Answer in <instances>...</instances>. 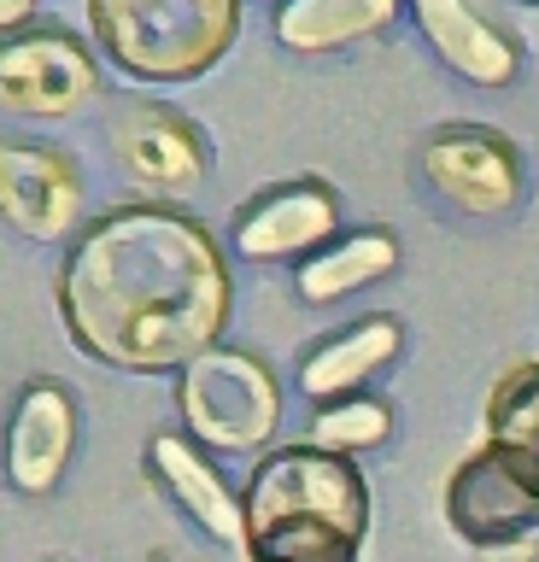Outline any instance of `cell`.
Masks as SVG:
<instances>
[{"mask_svg": "<svg viewBox=\"0 0 539 562\" xmlns=\"http://www.w3.org/2000/svg\"><path fill=\"white\" fill-rule=\"evenodd\" d=\"M528 7H539V0H528Z\"/></svg>", "mask_w": 539, "mask_h": 562, "instance_id": "cell-21", "label": "cell"}, {"mask_svg": "<svg viewBox=\"0 0 539 562\" xmlns=\"http://www.w3.org/2000/svg\"><path fill=\"white\" fill-rule=\"evenodd\" d=\"M416 30L428 35V47L475 88H504L521 70V47L510 42V30L493 24L481 12V0H411Z\"/></svg>", "mask_w": 539, "mask_h": 562, "instance_id": "cell-11", "label": "cell"}, {"mask_svg": "<svg viewBox=\"0 0 539 562\" xmlns=\"http://www.w3.org/2000/svg\"><path fill=\"white\" fill-rule=\"evenodd\" d=\"M100 94L89 47L65 30H30L0 42V112L12 117H71Z\"/></svg>", "mask_w": 539, "mask_h": 562, "instance_id": "cell-6", "label": "cell"}, {"mask_svg": "<svg viewBox=\"0 0 539 562\" xmlns=\"http://www.w3.org/2000/svg\"><path fill=\"white\" fill-rule=\"evenodd\" d=\"M36 7H42V0H0V35L30 24V12H36Z\"/></svg>", "mask_w": 539, "mask_h": 562, "instance_id": "cell-19", "label": "cell"}, {"mask_svg": "<svg viewBox=\"0 0 539 562\" xmlns=\"http://www.w3.org/2000/svg\"><path fill=\"white\" fill-rule=\"evenodd\" d=\"M398 340H405V334H398L393 316H363V323L340 328L335 340H323L317 351H305V363H300V386H305V398H317V404L352 398V393L375 375L381 363H393Z\"/></svg>", "mask_w": 539, "mask_h": 562, "instance_id": "cell-14", "label": "cell"}, {"mask_svg": "<svg viewBox=\"0 0 539 562\" xmlns=\"http://www.w3.org/2000/svg\"><path fill=\"white\" fill-rule=\"evenodd\" d=\"M486 439L539 451V363H516L486 398Z\"/></svg>", "mask_w": 539, "mask_h": 562, "instance_id": "cell-17", "label": "cell"}, {"mask_svg": "<svg viewBox=\"0 0 539 562\" xmlns=\"http://www.w3.org/2000/svg\"><path fill=\"white\" fill-rule=\"evenodd\" d=\"M247 562H358L370 533V486L352 457L282 446L247 481Z\"/></svg>", "mask_w": 539, "mask_h": 562, "instance_id": "cell-2", "label": "cell"}, {"mask_svg": "<svg viewBox=\"0 0 539 562\" xmlns=\"http://www.w3.org/2000/svg\"><path fill=\"white\" fill-rule=\"evenodd\" d=\"M112 147L117 165H124L142 188L159 193H188L205 182V140L188 117L165 112V105H130L124 117L112 123Z\"/></svg>", "mask_w": 539, "mask_h": 562, "instance_id": "cell-10", "label": "cell"}, {"mask_svg": "<svg viewBox=\"0 0 539 562\" xmlns=\"http://www.w3.org/2000/svg\"><path fill=\"white\" fill-rule=\"evenodd\" d=\"M446 521L486 551L521 544L539 527V451L504 439L469 451L446 481Z\"/></svg>", "mask_w": 539, "mask_h": 562, "instance_id": "cell-5", "label": "cell"}, {"mask_svg": "<svg viewBox=\"0 0 539 562\" xmlns=\"http://www.w3.org/2000/svg\"><path fill=\"white\" fill-rule=\"evenodd\" d=\"M147 463H153V474L165 481L170 498H177L188 516H194L200 533H212L217 544H229V551H247V509L229 498L223 474L205 463V457L188 446V439L159 434V439L147 446Z\"/></svg>", "mask_w": 539, "mask_h": 562, "instance_id": "cell-13", "label": "cell"}, {"mask_svg": "<svg viewBox=\"0 0 539 562\" xmlns=\"http://www.w3.org/2000/svg\"><path fill=\"white\" fill-rule=\"evenodd\" d=\"M82 211V176L54 147H24L0 140V217L30 240H59L77 228Z\"/></svg>", "mask_w": 539, "mask_h": 562, "instance_id": "cell-8", "label": "cell"}, {"mask_svg": "<svg viewBox=\"0 0 539 562\" xmlns=\"http://www.w3.org/2000/svg\"><path fill=\"white\" fill-rule=\"evenodd\" d=\"M393 263H398V240L388 235V228L340 235V240H328L323 252H311L300 263V299H311V305H335L340 293H358V288H370V281H381Z\"/></svg>", "mask_w": 539, "mask_h": 562, "instance_id": "cell-16", "label": "cell"}, {"mask_svg": "<svg viewBox=\"0 0 539 562\" xmlns=\"http://www.w3.org/2000/svg\"><path fill=\"white\" fill-rule=\"evenodd\" d=\"M177 404L188 434L212 451H258L276 434V416H282V393H276L270 369L229 346L200 351L182 369Z\"/></svg>", "mask_w": 539, "mask_h": 562, "instance_id": "cell-4", "label": "cell"}, {"mask_svg": "<svg viewBox=\"0 0 539 562\" xmlns=\"http://www.w3.org/2000/svg\"><path fill=\"white\" fill-rule=\"evenodd\" d=\"M59 311L89 358L165 375L217 346L229 263L194 217L170 205H124L77 235L59 270Z\"/></svg>", "mask_w": 539, "mask_h": 562, "instance_id": "cell-1", "label": "cell"}, {"mask_svg": "<svg viewBox=\"0 0 539 562\" xmlns=\"http://www.w3.org/2000/svg\"><path fill=\"white\" fill-rule=\"evenodd\" d=\"M423 176L440 200H451L469 217H498L521 200V158L498 130H475V123H451V130L428 135L423 147Z\"/></svg>", "mask_w": 539, "mask_h": 562, "instance_id": "cell-7", "label": "cell"}, {"mask_svg": "<svg viewBox=\"0 0 539 562\" xmlns=\"http://www.w3.org/2000/svg\"><path fill=\"white\" fill-rule=\"evenodd\" d=\"M89 30L124 77H205L240 30V0H89Z\"/></svg>", "mask_w": 539, "mask_h": 562, "instance_id": "cell-3", "label": "cell"}, {"mask_svg": "<svg viewBox=\"0 0 539 562\" xmlns=\"http://www.w3.org/2000/svg\"><path fill=\"white\" fill-rule=\"evenodd\" d=\"M340 228V200L328 193V182H282L265 188L258 200L240 205V217L229 228V246L240 258H311L335 240Z\"/></svg>", "mask_w": 539, "mask_h": 562, "instance_id": "cell-9", "label": "cell"}, {"mask_svg": "<svg viewBox=\"0 0 539 562\" xmlns=\"http://www.w3.org/2000/svg\"><path fill=\"white\" fill-rule=\"evenodd\" d=\"M521 562H539V539H528V551H521Z\"/></svg>", "mask_w": 539, "mask_h": 562, "instance_id": "cell-20", "label": "cell"}, {"mask_svg": "<svg viewBox=\"0 0 539 562\" xmlns=\"http://www.w3.org/2000/svg\"><path fill=\"white\" fill-rule=\"evenodd\" d=\"M398 18V0H282L276 7V42L293 53H335L370 42Z\"/></svg>", "mask_w": 539, "mask_h": 562, "instance_id": "cell-15", "label": "cell"}, {"mask_svg": "<svg viewBox=\"0 0 539 562\" xmlns=\"http://www.w3.org/2000/svg\"><path fill=\"white\" fill-rule=\"evenodd\" d=\"M77 451V404L65 386L36 381L24 386V398L12 404V428H7V474L12 486L42 498V492L59 486L65 463Z\"/></svg>", "mask_w": 539, "mask_h": 562, "instance_id": "cell-12", "label": "cell"}, {"mask_svg": "<svg viewBox=\"0 0 539 562\" xmlns=\"http://www.w3.org/2000/svg\"><path fill=\"white\" fill-rule=\"evenodd\" d=\"M393 428V411L388 404H375V398H335V404H323L317 422H311V446H323V451H335V457H352V451H370L381 446Z\"/></svg>", "mask_w": 539, "mask_h": 562, "instance_id": "cell-18", "label": "cell"}]
</instances>
